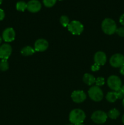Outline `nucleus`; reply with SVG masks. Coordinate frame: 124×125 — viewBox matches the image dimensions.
<instances>
[{"mask_svg":"<svg viewBox=\"0 0 124 125\" xmlns=\"http://www.w3.org/2000/svg\"><path fill=\"white\" fill-rule=\"evenodd\" d=\"M107 84L111 90L117 92L122 87V81L119 77L115 75L110 76L107 80Z\"/></svg>","mask_w":124,"mask_h":125,"instance_id":"obj_5","label":"nucleus"},{"mask_svg":"<svg viewBox=\"0 0 124 125\" xmlns=\"http://www.w3.org/2000/svg\"><path fill=\"white\" fill-rule=\"evenodd\" d=\"M119 22H120V23L122 25L124 26V13L120 17V18H119Z\"/></svg>","mask_w":124,"mask_h":125,"instance_id":"obj_27","label":"nucleus"},{"mask_svg":"<svg viewBox=\"0 0 124 125\" xmlns=\"http://www.w3.org/2000/svg\"><path fill=\"white\" fill-rule=\"evenodd\" d=\"M96 78H94L93 75L89 73H86L84 74L83 78V82L88 85H91L92 84H94L96 83Z\"/></svg>","mask_w":124,"mask_h":125,"instance_id":"obj_14","label":"nucleus"},{"mask_svg":"<svg viewBox=\"0 0 124 125\" xmlns=\"http://www.w3.org/2000/svg\"><path fill=\"white\" fill-rule=\"evenodd\" d=\"M2 38H1V37H0V45H1V42H2Z\"/></svg>","mask_w":124,"mask_h":125,"instance_id":"obj_31","label":"nucleus"},{"mask_svg":"<svg viewBox=\"0 0 124 125\" xmlns=\"http://www.w3.org/2000/svg\"><path fill=\"white\" fill-rule=\"evenodd\" d=\"M121 90L123 92H124V85H123V86H122V87H121Z\"/></svg>","mask_w":124,"mask_h":125,"instance_id":"obj_30","label":"nucleus"},{"mask_svg":"<svg viewBox=\"0 0 124 125\" xmlns=\"http://www.w3.org/2000/svg\"><path fill=\"white\" fill-rule=\"evenodd\" d=\"M117 92V98L118 99H124V94L122 91L121 90V89L119 90H118Z\"/></svg>","mask_w":124,"mask_h":125,"instance_id":"obj_24","label":"nucleus"},{"mask_svg":"<svg viewBox=\"0 0 124 125\" xmlns=\"http://www.w3.org/2000/svg\"><path fill=\"white\" fill-rule=\"evenodd\" d=\"M16 9L19 12H24L26 9H27V3L24 1H18L16 4Z\"/></svg>","mask_w":124,"mask_h":125,"instance_id":"obj_18","label":"nucleus"},{"mask_svg":"<svg viewBox=\"0 0 124 125\" xmlns=\"http://www.w3.org/2000/svg\"><path fill=\"white\" fill-rule=\"evenodd\" d=\"M122 123L124 124V114L123 115L122 117Z\"/></svg>","mask_w":124,"mask_h":125,"instance_id":"obj_29","label":"nucleus"},{"mask_svg":"<svg viewBox=\"0 0 124 125\" xmlns=\"http://www.w3.org/2000/svg\"><path fill=\"white\" fill-rule=\"evenodd\" d=\"M58 1H63V0H58Z\"/></svg>","mask_w":124,"mask_h":125,"instance_id":"obj_36","label":"nucleus"},{"mask_svg":"<svg viewBox=\"0 0 124 125\" xmlns=\"http://www.w3.org/2000/svg\"><path fill=\"white\" fill-rule=\"evenodd\" d=\"M108 115L106 112L102 111H96L92 113L91 120L97 124H102L106 121Z\"/></svg>","mask_w":124,"mask_h":125,"instance_id":"obj_6","label":"nucleus"},{"mask_svg":"<svg viewBox=\"0 0 124 125\" xmlns=\"http://www.w3.org/2000/svg\"><path fill=\"white\" fill-rule=\"evenodd\" d=\"M68 31L73 35H79L83 32L84 26L81 23L77 20H73L70 22L68 26Z\"/></svg>","mask_w":124,"mask_h":125,"instance_id":"obj_4","label":"nucleus"},{"mask_svg":"<svg viewBox=\"0 0 124 125\" xmlns=\"http://www.w3.org/2000/svg\"><path fill=\"white\" fill-rule=\"evenodd\" d=\"M57 0H43V4L47 7H51L55 4Z\"/></svg>","mask_w":124,"mask_h":125,"instance_id":"obj_21","label":"nucleus"},{"mask_svg":"<svg viewBox=\"0 0 124 125\" xmlns=\"http://www.w3.org/2000/svg\"><path fill=\"white\" fill-rule=\"evenodd\" d=\"M85 125L83 124V123H81V124H79V125Z\"/></svg>","mask_w":124,"mask_h":125,"instance_id":"obj_34","label":"nucleus"},{"mask_svg":"<svg viewBox=\"0 0 124 125\" xmlns=\"http://www.w3.org/2000/svg\"><path fill=\"white\" fill-rule=\"evenodd\" d=\"M41 9V4L38 0H30L27 3V9L31 13L38 12Z\"/></svg>","mask_w":124,"mask_h":125,"instance_id":"obj_10","label":"nucleus"},{"mask_svg":"<svg viewBox=\"0 0 124 125\" xmlns=\"http://www.w3.org/2000/svg\"><path fill=\"white\" fill-rule=\"evenodd\" d=\"M94 63L99 66L104 65L106 62V56L103 51H98L94 56Z\"/></svg>","mask_w":124,"mask_h":125,"instance_id":"obj_13","label":"nucleus"},{"mask_svg":"<svg viewBox=\"0 0 124 125\" xmlns=\"http://www.w3.org/2000/svg\"><path fill=\"white\" fill-rule=\"evenodd\" d=\"M60 22L61 24H62L63 27H64V28L68 27L69 23H70V22H69V18L66 15L61 16L60 18Z\"/></svg>","mask_w":124,"mask_h":125,"instance_id":"obj_19","label":"nucleus"},{"mask_svg":"<svg viewBox=\"0 0 124 125\" xmlns=\"http://www.w3.org/2000/svg\"><path fill=\"white\" fill-rule=\"evenodd\" d=\"M102 29L105 34L107 35H113L117 30V25L113 19L106 18L103 20L102 23Z\"/></svg>","mask_w":124,"mask_h":125,"instance_id":"obj_2","label":"nucleus"},{"mask_svg":"<svg viewBox=\"0 0 124 125\" xmlns=\"http://www.w3.org/2000/svg\"><path fill=\"white\" fill-rule=\"evenodd\" d=\"M12 52V46L9 44L5 43L0 46V58L7 60Z\"/></svg>","mask_w":124,"mask_h":125,"instance_id":"obj_8","label":"nucleus"},{"mask_svg":"<svg viewBox=\"0 0 124 125\" xmlns=\"http://www.w3.org/2000/svg\"><path fill=\"white\" fill-rule=\"evenodd\" d=\"M115 33L120 37H124V26L117 28L116 31H115Z\"/></svg>","mask_w":124,"mask_h":125,"instance_id":"obj_23","label":"nucleus"},{"mask_svg":"<svg viewBox=\"0 0 124 125\" xmlns=\"http://www.w3.org/2000/svg\"><path fill=\"white\" fill-rule=\"evenodd\" d=\"M88 95L90 98L96 102L100 101L103 98V93L102 89L97 86L91 87L88 90Z\"/></svg>","mask_w":124,"mask_h":125,"instance_id":"obj_3","label":"nucleus"},{"mask_svg":"<svg viewBox=\"0 0 124 125\" xmlns=\"http://www.w3.org/2000/svg\"><path fill=\"white\" fill-rule=\"evenodd\" d=\"M86 118V114L83 110L75 109L71 111L69 115V122L71 124L77 125L83 123Z\"/></svg>","mask_w":124,"mask_h":125,"instance_id":"obj_1","label":"nucleus"},{"mask_svg":"<svg viewBox=\"0 0 124 125\" xmlns=\"http://www.w3.org/2000/svg\"><path fill=\"white\" fill-rule=\"evenodd\" d=\"M106 99L107 100V101L110 103L115 102L118 99L117 92L114 91L109 92L107 93L106 95Z\"/></svg>","mask_w":124,"mask_h":125,"instance_id":"obj_16","label":"nucleus"},{"mask_svg":"<svg viewBox=\"0 0 124 125\" xmlns=\"http://www.w3.org/2000/svg\"><path fill=\"white\" fill-rule=\"evenodd\" d=\"M9 69V63L7 60L2 59L0 62V70L2 72L7 70Z\"/></svg>","mask_w":124,"mask_h":125,"instance_id":"obj_20","label":"nucleus"},{"mask_svg":"<svg viewBox=\"0 0 124 125\" xmlns=\"http://www.w3.org/2000/svg\"><path fill=\"white\" fill-rule=\"evenodd\" d=\"M108 117L110 118L111 119L115 120L117 119L118 117L120 115V112L118 111L117 109H113L110 110L108 113Z\"/></svg>","mask_w":124,"mask_h":125,"instance_id":"obj_17","label":"nucleus"},{"mask_svg":"<svg viewBox=\"0 0 124 125\" xmlns=\"http://www.w3.org/2000/svg\"><path fill=\"white\" fill-rule=\"evenodd\" d=\"M120 73L122 75L124 76V65L122 66V67H120Z\"/></svg>","mask_w":124,"mask_h":125,"instance_id":"obj_28","label":"nucleus"},{"mask_svg":"<svg viewBox=\"0 0 124 125\" xmlns=\"http://www.w3.org/2000/svg\"><path fill=\"white\" fill-rule=\"evenodd\" d=\"M100 69V66L94 63V65H92V67H91V70L93 71V72H96V71H98Z\"/></svg>","mask_w":124,"mask_h":125,"instance_id":"obj_25","label":"nucleus"},{"mask_svg":"<svg viewBox=\"0 0 124 125\" xmlns=\"http://www.w3.org/2000/svg\"><path fill=\"white\" fill-rule=\"evenodd\" d=\"M4 17H5L4 11L2 9H0V21L2 20L4 18Z\"/></svg>","mask_w":124,"mask_h":125,"instance_id":"obj_26","label":"nucleus"},{"mask_svg":"<svg viewBox=\"0 0 124 125\" xmlns=\"http://www.w3.org/2000/svg\"><path fill=\"white\" fill-rule=\"evenodd\" d=\"M71 98L74 102L80 103L86 100V95L83 90H75L72 94Z\"/></svg>","mask_w":124,"mask_h":125,"instance_id":"obj_12","label":"nucleus"},{"mask_svg":"<svg viewBox=\"0 0 124 125\" xmlns=\"http://www.w3.org/2000/svg\"><path fill=\"white\" fill-rule=\"evenodd\" d=\"M49 43L48 42L44 39H38L35 42L34 44V50L38 52H43L44 51L48 48Z\"/></svg>","mask_w":124,"mask_h":125,"instance_id":"obj_9","label":"nucleus"},{"mask_svg":"<svg viewBox=\"0 0 124 125\" xmlns=\"http://www.w3.org/2000/svg\"><path fill=\"white\" fill-rule=\"evenodd\" d=\"M73 125V124H69V125Z\"/></svg>","mask_w":124,"mask_h":125,"instance_id":"obj_35","label":"nucleus"},{"mask_svg":"<svg viewBox=\"0 0 124 125\" xmlns=\"http://www.w3.org/2000/svg\"><path fill=\"white\" fill-rule=\"evenodd\" d=\"M109 63L114 68H120L124 65V56L122 54H115L111 57Z\"/></svg>","mask_w":124,"mask_h":125,"instance_id":"obj_7","label":"nucleus"},{"mask_svg":"<svg viewBox=\"0 0 124 125\" xmlns=\"http://www.w3.org/2000/svg\"><path fill=\"white\" fill-rule=\"evenodd\" d=\"M15 38V32L12 28H7L2 32V39L6 42H11Z\"/></svg>","mask_w":124,"mask_h":125,"instance_id":"obj_11","label":"nucleus"},{"mask_svg":"<svg viewBox=\"0 0 124 125\" xmlns=\"http://www.w3.org/2000/svg\"><path fill=\"white\" fill-rule=\"evenodd\" d=\"M2 0H0V5L2 4Z\"/></svg>","mask_w":124,"mask_h":125,"instance_id":"obj_33","label":"nucleus"},{"mask_svg":"<svg viewBox=\"0 0 124 125\" xmlns=\"http://www.w3.org/2000/svg\"><path fill=\"white\" fill-rule=\"evenodd\" d=\"M96 86L97 87H101L103 86L105 84V79L103 77H98L96 79Z\"/></svg>","mask_w":124,"mask_h":125,"instance_id":"obj_22","label":"nucleus"},{"mask_svg":"<svg viewBox=\"0 0 124 125\" xmlns=\"http://www.w3.org/2000/svg\"><path fill=\"white\" fill-rule=\"evenodd\" d=\"M122 105H123V106H124V98L123 99V101H122Z\"/></svg>","mask_w":124,"mask_h":125,"instance_id":"obj_32","label":"nucleus"},{"mask_svg":"<svg viewBox=\"0 0 124 125\" xmlns=\"http://www.w3.org/2000/svg\"><path fill=\"white\" fill-rule=\"evenodd\" d=\"M35 50L30 46H27L23 48L21 50V53L24 56H29L35 53Z\"/></svg>","mask_w":124,"mask_h":125,"instance_id":"obj_15","label":"nucleus"}]
</instances>
